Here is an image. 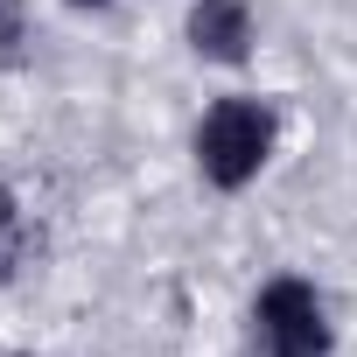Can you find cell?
<instances>
[{
	"instance_id": "obj_1",
	"label": "cell",
	"mask_w": 357,
	"mask_h": 357,
	"mask_svg": "<svg viewBox=\"0 0 357 357\" xmlns=\"http://www.w3.org/2000/svg\"><path fill=\"white\" fill-rule=\"evenodd\" d=\"M273 154V112L259 98H218L197 126V168L218 190H245Z\"/></svg>"
},
{
	"instance_id": "obj_2",
	"label": "cell",
	"mask_w": 357,
	"mask_h": 357,
	"mask_svg": "<svg viewBox=\"0 0 357 357\" xmlns=\"http://www.w3.org/2000/svg\"><path fill=\"white\" fill-rule=\"evenodd\" d=\"M252 329L266 357H329V315L308 280H273L252 308Z\"/></svg>"
},
{
	"instance_id": "obj_3",
	"label": "cell",
	"mask_w": 357,
	"mask_h": 357,
	"mask_svg": "<svg viewBox=\"0 0 357 357\" xmlns=\"http://www.w3.org/2000/svg\"><path fill=\"white\" fill-rule=\"evenodd\" d=\"M190 50L211 56V63H245V50H252L245 0H197L190 8Z\"/></svg>"
},
{
	"instance_id": "obj_4",
	"label": "cell",
	"mask_w": 357,
	"mask_h": 357,
	"mask_svg": "<svg viewBox=\"0 0 357 357\" xmlns=\"http://www.w3.org/2000/svg\"><path fill=\"white\" fill-rule=\"evenodd\" d=\"M8 225H15V197H8V190H0V231H8Z\"/></svg>"
},
{
	"instance_id": "obj_5",
	"label": "cell",
	"mask_w": 357,
	"mask_h": 357,
	"mask_svg": "<svg viewBox=\"0 0 357 357\" xmlns=\"http://www.w3.org/2000/svg\"><path fill=\"white\" fill-rule=\"evenodd\" d=\"M70 8H105V0H70Z\"/></svg>"
},
{
	"instance_id": "obj_6",
	"label": "cell",
	"mask_w": 357,
	"mask_h": 357,
	"mask_svg": "<svg viewBox=\"0 0 357 357\" xmlns=\"http://www.w3.org/2000/svg\"><path fill=\"white\" fill-rule=\"evenodd\" d=\"M0 36H15V29H8V15H0Z\"/></svg>"
}]
</instances>
